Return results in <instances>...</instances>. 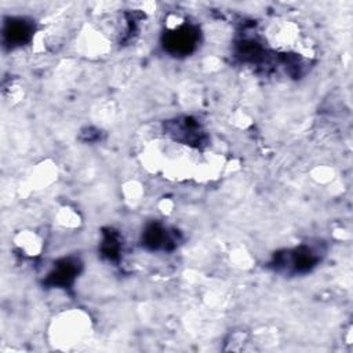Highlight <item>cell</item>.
Masks as SVG:
<instances>
[{"mask_svg":"<svg viewBox=\"0 0 353 353\" xmlns=\"http://www.w3.org/2000/svg\"><path fill=\"white\" fill-rule=\"evenodd\" d=\"M199 36V31L195 25H178L165 35V49L173 56H188L196 49Z\"/></svg>","mask_w":353,"mask_h":353,"instance_id":"obj_1","label":"cell"},{"mask_svg":"<svg viewBox=\"0 0 353 353\" xmlns=\"http://www.w3.org/2000/svg\"><path fill=\"white\" fill-rule=\"evenodd\" d=\"M282 254L278 257V267H286L293 269L294 272H308L311 271L319 261V253L308 246H301L293 252Z\"/></svg>","mask_w":353,"mask_h":353,"instance_id":"obj_2","label":"cell"},{"mask_svg":"<svg viewBox=\"0 0 353 353\" xmlns=\"http://www.w3.org/2000/svg\"><path fill=\"white\" fill-rule=\"evenodd\" d=\"M32 32L34 25L31 24V21L25 19H12L5 25V42L12 47L23 46L31 39Z\"/></svg>","mask_w":353,"mask_h":353,"instance_id":"obj_3","label":"cell"},{"mask_svg":"<svg viewBox=\"0 0 353 353\" xmlns=\"http://www.w3.org/2000/svg\"><path fill=\"white\" fill-rule=\"evenodd\" d=\"M144 243L152 250H169L174 246L170 233L160 225H149L144 233Z\"/></svg>","mask_w":353,"mask_h":353,"instance_id":"obj_4","label":"cell"},{"mask_svg":"<svg viewBox=\"0 0 353 353\" xmlns=\"http://www.w3.org/2000/svg\"><path fill=\"white\" fill-rule=\"evenodd\" d=\"M79 273V263L73 260L61 261L49 278L53 286H69Z\"/></svg>","mask_w":353,"mask_h":353,"instance_id":"obj_5","label":"cell"},{"mask_svg":"<svg viewBox=\"0 0 353 353\" xmlns=\"http://www.w3.org/2000/svg\"><path fill=\"white\" fill-rule=\"evenodd\" d=\"M175 140L184 143V144H197L202 143L203 133L200 130V126L192 121L185 117L182 122H177V133H173Z\"/></svg>","mask_w":353,"mask_h":353,"instance_id":"obj_6","label":"cell"},{"mask_svg":"<svg viewBox=\"0 0 353 353\" xmlns=\"http://www.w3.org/2000/svg\"><path fill=\"white\" fill-rule=\"evenodd\" d=\"M121 252V241L114 233H108L102 242V253L110 260L116 258Z\"/></svg>","mask_w":353,"mask_h":353,"instance_id":"obj_7","label":"cell"}]
</instances>
